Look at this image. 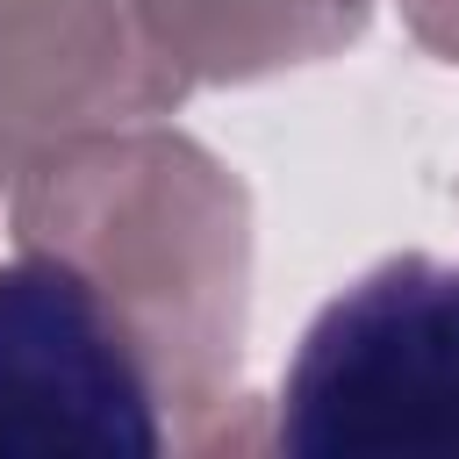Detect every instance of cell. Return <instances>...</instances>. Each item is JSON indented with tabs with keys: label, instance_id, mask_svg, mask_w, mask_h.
I'll use <instances>...</instances> for the list:
<instances>
[{
	"label": "cell",
	"instance_id": "6da1fadb",
	"mask_svg": "<svg viewBox=\"0 0 459 459\" xmlns=\"http://www.w3.org/2000/svg\"><path fill=\"white\" fill-rule=\"evenodd\" d=\"M244 186L165 129H79L14 172V244L65 251L122 308L186 452L244 445Z\"/></svg>",
	"mask_w": 459,
	"mask_h": 459
},
{
	"label": "cell",
	"instance_id": "7a4b0ae2",
	"mask_svg": "<svg viewBox=\"0 0 459 459\" xmlns=\"http://www.w3.org/2000/svg\"><path fill=\"white\" fill-rule=\"evenodd\" d=\"M265 437L294 459H459V265L402 251L330 294Z\"/></svg>",
	"mask_w": 459,
	"mask_h": 459
},
{
	"label": "cell",
	"instance_id": "3957f363",
	"mask_svg": "<svg viewBox=\"0 0 459 459\" xmlns=\"http://www.w3.org/2000/svg\"><path fill=\"white\" fill-rule=\"evenodd\" d=\"M165 387L122 308L50 244L0 265V459H158Z\"/></svg>",
	"mask_w": 459,
	"mask_h": 459
},
{
	"label": "cell",
	"instance_id": "277c9868",
	"mask_svg": "<svg viewBox=\"0 0 459 459\" xmlns=\"http://www.w3.org/2000/svg\"><path fill=\"white\" fill-rule=\"evenodd\" d=\"M179 93L186 79L136 0H0V186L50 143L108 115H158Z\"/></svg>",
	"mask_w": 459,
	"mask_h": 459
},
{
	"label": "cell",
	"instance_id": "5b68a950",
	"mask_svg": "<svg viewBox=\"0 0 459 459\" xmlns=\"http://www.w3.org/2000/svg\"><path fill=\"white\" fill-rule=\"evenodd\" d=\"M373 0H136L165 65L194 79H265L330 57L366 29Z\"/></svg>",
	"mask_w": 459,
	"mask_h": 459
},
{
	"label": "cell",
	"instance_id": "8992f818",
	"mask_svg": "<svg viewBox=\"0 0 459 459\" xmlns=\"http://www.w3.org/2000/svg\"><path fill=\"white\" fill-rule=\"evenodd\" d=\"M402 14L445 65H459V0H402Z\"/></svg>",
	"mask_w": 459,
	"mask_h": 459
}]
</instances>
